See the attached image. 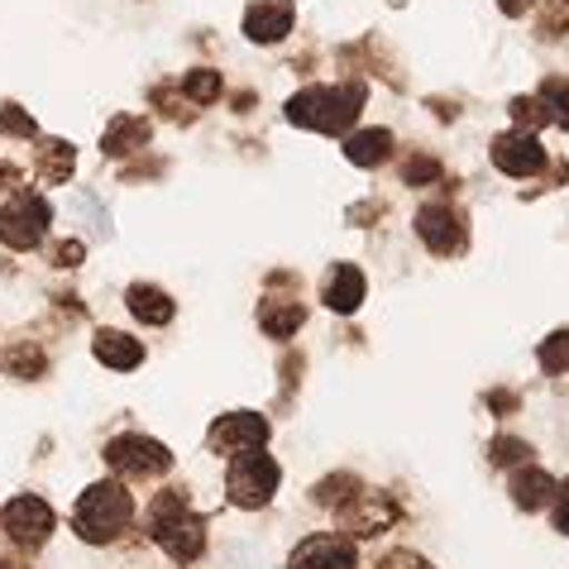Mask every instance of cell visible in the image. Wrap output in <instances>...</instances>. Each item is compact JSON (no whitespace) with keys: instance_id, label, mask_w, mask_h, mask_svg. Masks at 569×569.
I'll return each mask as SVG.
<instances>
[{"instance_id":"obj_1","label":"cell","mask_w":569,"mask_h":569,"mask_svg":"<svg viewBox=\"0 0 569 569\" xmlns=\"http://www.w3.org/2000/svg\"><path fill=\"white\" fill-rule=\"evenodd\" d=\"M363 101H369V87L363 82H336V87L316 82L288 101V120L302 124V130H316V134H350Z\"/></svg>"},{"instance_id":"obj_2","label":"cell","mask_w":569,"mask_h":569,"mask_svg":"<svg viewBox=\"0 0 569 569\" xmlns=\"http://www.w3.org/2000/svg\"><path fill=\"white\" fill-rule=\"evenodd\" d=\"M130 521H134V498H130V488H124L120 479L91 483L87 493L77 498V508H72V531L82 536L87 546L120 541V536L130 531Z\"/></svg>"},{"instance_id":"obj_3","label":"cell","mask_w":569,"mask_h":569,"mask_svg":"<svg viewBox=\"0 0 569 569\" xmlns=\"http://www.w3.org/2000/svg\"><path fill=\"white\" fill-rule=\"evenodd\" d=\"M278 483H282V469H278V460H268L263 446L259 450H244V455H230L226 493H230L234 508H244V512L263 508V502L278 493Z\"/></svg>"},{"instance_id":"obj_4","label":"cell","mask_w":569,"mask_h":569,"mask_svg":"<svg viewBox=\"0 0 569 569\" xmlns=\"http://www.w3.org/2000/svg\"><path fill=\"white\" fill-rule=\"evenodd\" d=\"M49 226H53V207L39 192L14 187V197L0 207V244L14 249V254H29L34 244H43Z\"/></svg>"},{"instance_id":"obj_5","label":"cell","mask_w":569,"mask_h":569,"mask_svg":"<svg viewBox=\"0 0 569 569\" xmlns=\"http://www.w3.org/2000/svg\"><path fill=\"white\" fill-rule=\"evenodd\" d=\"M106 465L120 473V479H134V483H153V479H163V473L172 469V450L168 446H158V440L149 436H116L106 446Z\"/></svg>"},{"instance_id":"obj_6","label":"cell","mask_w":569,"mask_h":569,"mask_svg":"<svg viewBox=\"0 0 569 569\" xmlns=\"http://www.w3.org/2000/svg\"><path fill=\"white\" fill-rule=\"evenodd\" d=\"M417 234H421V244L440 259H455V254L469 249V220L455 201H426V207L417 211Z\"/></svg>"},{"instance_id":"obj_7","label":"cell","mask_w":569,"mask_h":569,"mask_svg":"<svg viewBox=\"0 0 569 569\" xmlns=\"http://www.w3.org/2000/svg\"><path fill=\"white\" fill-rule=\"evenodd\" d=\"M53 521H58L53 508L43 498H34V493H20V498H10L6 508H0V531H6L20 550H39L53 536Z\"/></svg>"},{"instance_id":"obj_8","label":"cell","mask_w":569,"mask_h":569,"mask_svg":"<svg viewBox=\"0 0 569 569\" xmlns=\"http://www.w3.org/2000/svg\"><path fill=\"white\" fill-rule=\"evenodd\" d=\"M359 546L350 531H316L288 556V569H355Z\"/></svg>"},{"instance_id":"obj_9","label":"cell","mask_w":569,"mask_h":569,"mask_svg":"<svg viewBox=\"0 0 569 569\" xmlns=\"http://www.w3.org/2000/svg\"><path fill=\"white\" fill-rule=\"evenodd\" d=\"M149 536H153V546L163 550L172 565H197L201 550H207V521H201L192 508L178 512L172 521H163V527L149 531Z\"/></svg>"},{"instance_id":"obj_10","label":"cell","mask_w":569,"mask_h":569,"mask_svg":"<svg viewBox=\"0 0 569 569\" xmlns=\"http://www.w3.org/2000/svg\"><path fill=\"white\" fill-rule=\"evenodd\" d=\"M207 446L216 455H244V450H259L268 446V421L259 412H226L211 431H207Z\"/></svg>"},{"instance_id":"obj_11","label":"cell","mask_w":569,"mask_h":569,"mask_svg":"<svg viewBox=\"0 0 569 569\" xmlns=\"http://www.w3.org/2000/svg\"><path fill=\"white\" fill-rule=\"evenodd\" d=\"M488 153H493V168H498V172H508V178H531V172L546 163L541 139H536L531 130H517V124H512L508 134H498Z\"/></svg>"},{"instance_id":"obj_12","label":"cell","mask_w":569,"mask_h":569,"mask_svg":"<svg viewBox=\"0 0 569 569\" xmlns=\"http://www.w3.org/2000/svg\"><path fill=\"white\" fill-rule=\"evenodd\" d=\"M297 24V6L292 0H249L244 10V39L254 43H282Z\"/></svg>"},{"instance_id":"obj_13","label":"cell","mask_w":569,"mask_h":569,"mask_svg":"<svg viewBox=\"0 0 569 569\" xmlns=\"http://www.w3.org/2000/svg\"><path fill=\"white\" fill-rule=\"evenodd\" d=\"M363 292H369V282H363V273L355 263H336L321 282V302L336 316H355L363 307Z\"/></svg>"},{"instance_id":"obj_14","label":"cell","mask_w":569,"mask_h":569,"mask_svg":"<svg viewBox=\"0 0 569 569\" xmlns=\"http://www.w3.org/2000/svg\"><path fill=\"white\" fill-rule=\"evenodd\" d=\"M556 493H560V483L550 479V473L541 469V465H517L512 469V502L521 512H541V508H550L556 502Z\"/></svg>"},{"instance_id":"obj_15","label":"cell","mask_w":569,"mask_h":569,"mask_svg":"<svg viewBox=\"0 0 569 569\" xmlns=\"http://www.w3.org/2000/svg\"><path fill=\"white\" fill-rule=\"evenodd\" d=\"M91 355H97L106 369H116V373H130L144 363V345H139L134 336H124V330H110L101 326L97 336H91Z\"/></svg>"},{"instance_id":"obj_16","label":"cell","mask_w":569,"mask_h":569,"mask_svg":"<svg viewBox=\"0 0 569 569\" xmlns=\"http://www.w3.org/2000/svg\"><path fill=\"white\" fill-rule=\"evenodd\" d=\"M259 326H263V336H273V340H292L297 330L307 326L302 297H268V292H263V302H259Z\"/></svg>"},{"instance_id":"obj_17","label":"cell","mask_w":569,"mask_h":569,"mask_svg":"<svg viewBox=\"0 0 569 569\" xmlns=\"http://www.w3.org/2000/svg\"><path fill=\"white\" fill-rule=\"evenodd\" d=\"M149 134H153V124L144 116H110V130L101 134V149L106 158H130L149 144Z\"/></svg>"},{"instance_id":"obj_18","label":"cell","mask_w":569,"mask_h":569,"mask_svg":"<svg viewBox=\"0 0 569 569\" xmlns=\"http://www.w3.org/2000/svg\"><path fill=\"white\" fill-rule=\"evenodd\" d=\"M124 302H130V316L144 326H168L178 307H172V297L163 288H153V282H134L130 292H124Z\"/></svg>"},{"instance_id":"obj_19","label":"cell","mask_w":569,"mask_h":569,"mask_svg":"<svg viewBox=\"0 0 569 569\" xmlns=\"http://www.w3.org/2000/svg\"><path fill=\"white\" fill-rule=\"evenodd\" d=\"M34 172L43 182H68L72 168H77V149L62 144V139H34Z\"/></svg>"},{"instance_id":"obj_20","label":"cell","mask_w":569,"mask_h":569,"mask_svg":"<svg viewBox=\"0 0 569 569\" xmlns=\"http://www.w3.org/2000/svg\"><path fill=\"white\" fill-rule=\"evenodd\" d=\"M345 158H350L355 168H378L392 158V134L388 130H359L345 139Z\"/></svg>"},{"instance_id":"obj_21","label":"cell","mask_w":569,"mask_h":569,"mask_svg":"<svg viewBox=\"0 0 569 569\" xmlns=\"http://www.w3.org/2000/svg\"><path fill=\"white\" fill-rule=\"evenodd\" d=\"M178 87H182V97H187V101H197V106H211V101H220V91H226V82H220V72H211V68L187 72Z\"/></svg>"},{"instance_id":"obj_22","label":"cell","mask_w":569,"mask_h":569,"mask_svg":"<svg viewBox=\"0 0 569 569\" xmlns=\"http://www.w3.org/2000/svg\"><path fill=\"white\" fill-rule=\"evenodd\" d=\"M536 97L546 101L550 124H560V130H569V77H546Z\"/></svg>"},{"instance_id":"obj_23","label":"cell","mask_w":569,"mask_h":569,"mask_svg":"<svg viewBox=\"0 0 569 569\" xmlns=\"http://www.w3.org/2000/svg\"><path fill=\"white\" fill-rule=\"evenodd\" d=\"M512 124H517V130H546V124H550V110H546V101L541 97H512Z\"/></svg>"},{"instance_id":"obj_24","label":"cell","mask_w":569,"mask_h":569,"mask_svg":"<svg viewBox=\"0 0 569 569\" xmlns=\"http://www.w3.org/2000/svg\"><path fill=\"white\" fill-rule=\"evenodd\" d=\"M488 460L508 469V465H527V460H536V455H531L527 440H517V436H493V446H488Z\"/></svg>"},{"instance_id":"obj_25","label":"cell","mask_w":569,"mask_h":569,"mask_svg":"<svg viewBox=\"0 0 569 569\" xmlns=\"http://www.w3.org/2000/svg\"><path fill=\"white\" fill-rule=\"evenodd\" d=\"M0 363H6L10 378H39V373H43V355L34 350V345H24V350H10Z\"/></svg>"},{"instance_id":"obj_26","label":"cell","mask_w":569,"mask_h":569,"mask_svg":"<svg viewBox=\"0 0 569 569\" xmlns=\"http://www.w3.org/2000/svg\"><path fill=\"white\" fill-rule=\"evenodd\" d=\"M541 369L546 373H569V330H556V336L541 345Z\"/></svg>"},{"instance_id":"obj_27","label":"cell","mask_w":569,"mask_h":569,"mask_svg":"<svg viewBox=\"0 0 569 569\" xmlns=\"http://www.w3.org/2000/svg\"><path fill=\"white\" fill-rule=\"evenodd\" d=\"M0 134H14V139H39V124L24 116L14 101L0 106Z\"/></svg>"},{"instance_id":"obj_28","label":"cell","mask_w":569,"mask_h":569,"mask_svg":"<svg viewBox=\"0 0 569 569\" xmlns=\"http://www.w3.org/2000/svg\"><path fill=\"white\" fill-rule=\"evenodd\" d=\"M436 178H440V163H436L431 153L407 158V163H402V182H407V187H426V182H436Z\"/></svg>"},{"instance_id":"obj_29","label":"cell","mask_w":569,"mask_h":569,"mask_svg":"<svg viewBox=\"0 0 569 569\" xmlns=\"http://www.w3.org/2000/svg\"><path fill=\"white\" fill-rule=\"evenodd\" d=\"M378 569H431V560H421L417 550H388V556L378 560Z\"/></svg>"},{"instance_id":"obj_30","label":"cell","mask_w":569,"mask_h":569,"mask_svg":"<svg viewBox=\"0 0 569 569\" xmlns=\"http://www.w3.org/2000/svg\"><path fill=\"white\" fill-rule=\"evenodd\" d=\"M82 254H87V249L77 244V240H58L49 259H53V268H68V263H82Z\"/></svg>"},{"instance_id":"obj_31","label":"cell","mask_w":569,"mask_h":569,"mask_svg":"<svg viewBox=\"0 0 569 569\" xmlns=\"http://www.w3.org/2000/svg\"><path fill=\"white\" fill-rule=\"evenodd\" d=\"M556 531L569 536V479L560 483V493H556Z\"/></svg>"},{"instance_id":"obj_32","label":"cell","mask_w":569,"mask_h":569,"mask_svg":"<svg viewBox=\"0 0 569 569\" xmlns=\"http://www.w3.org/2000/svg\"><path fill=\"white\" fill-rule=\"evenodd\" d=\"M498 6H502V14H512V20H517V14H527L536 0H498Z\"/></svg>"}]
</instances>
